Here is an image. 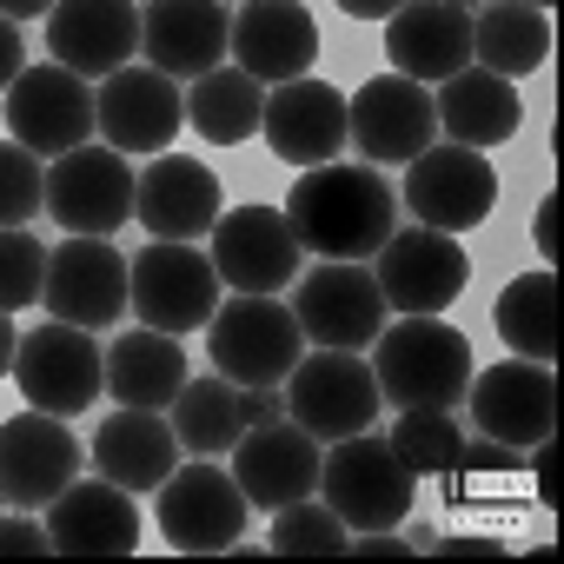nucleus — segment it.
Returning a JSON list of instances; mask_svg holds the SVG:
<instances>
[{
  "label": "nucleus",
  "mask_w": 564,
  "mask_h": 564,
  "mask_svg": "<svg viewBox=\"0 0 564 564\" xmlns=\"http://www.w3.org/2000/svg\"><path fill=\"white\" fill-rule=\"evenodd\" d=\"M379 405H386V399H379L372 359H359V352L313 346V352H300V366L286 372V419L306 425L319 445L352 438V432H372Z\"/></svg>",
  "instance_id": "6"
},
{
  "label": "nucleus",
  "mask_w": 564,
  "mask_h": 564,
  "mask_svg": "<svg viewBox=\"0 0 564 564\" xmlns=\"http://www.w3.org/2000/svg\"><path fill=\"white\" fill-rule=\"evenodd\" d=\"M133 166H127V153L120 147H74V153H61L54 166H47V213H54V226H67V232H87V239H113L127 219H133Z\"/></svg>",
  "instance_id": "12"
},
{
  "label": "nucleus",
  "mask_w": 564,
  "mask_h": 564,
  "mask_svg": "<svg viewBox=\"0 0 564 564\" xmlns=\"http://www.w3.org/2000/svg\"><path fill=\"white\" fill-rule=\"evenodd\" d=\"M465 405H471L478 438L531 452L557 425V379L538 359H498V366H478V379L465 386Z\"/></svg>",
  "instance_id": "15"
},
{
  "label": "nucleus",
  "mask_w": 564,
  "mask_h": 564,
  "mask_svg": "<svg viewBox=\"0 0 564 564\" xmlns=\"http://www.w3.org/2000/svg\"><path fill=\"white\" fill-rule=\"evenodd\" d=\"M405 206L419 226H438V232H471L491 219L498 206V166L478 153V147H458V140H432L419 160H405Z\"/></svg>",
  "instance_id": "11"
},
{
  "label": "nucleus",
  "mask_w": 564,
  "mask_h": 564,
  "mask_svg": "<svg viewBox=\"0 0 564 564\" xmlns=\"http://www.w3.org/2000/svg\"><path fill=\"white\" fill-rule=\"evenodd\" d=\"M14 386L28 392L34 412L80 419V412L107 392V352L94 346L87 326L47 319V326H34V333L14 346Z\"/></svg>",
  "instance_id": "7"
},
{
  "label": "nucleus",
  "mask_w": 564,
  "mask_h": 564,
  "mask_svg": "<svg viewBox=\"0 0 564 564\" xmlns=\"http://www.w3.org/2000/svg\"><path fill=\"white\" fill-rule=\"evenodd\" d=\"M405 8V0H339V14H352V21H392Z\"/></svg>",
  "instance_id": "45"
},
{
  "label": "nucleus",
  "mask_w": 564,
  "mask_h": 564,
  "mask_svg": "<svg viewBox=\"0 0 564 564\" xmlns=\"http://www.w3.org/2000/svg\"><path fill=\"white\" fill-rule=\"evenodd\" d=\"M524 8H551V0H524Z\"/></svg>",
  "instance_id": "48"
},
{
  "label": "nucleus",
  "mask_w": 564,
  "mask_h": 564,
  "mask_svg": "<svg viewBox=\"0 0 564 564\" xmlns=\"http://www.w3.org/2000/svg\"><path fill=\"white\" fill-rule=\"evenodd\" d=\"M41 306H47V319L87 326V333H107L113 319H127V259L113 252V239L74 232L67 246H54Z\"/></svg>",
  "instance_id": "16"
},
{
  "label": "nucleus",
  "mask_w": 564,
  "mask_h": 564,
  "mask_svg": "<svg viewBox=\"0 0 564 564\" xmlns=\"http://www.w3.org/2000/svg\"><path fill=\"white\" fill-rule=\"evenodd\" d=\"M28 67V47H21V28L8 21V14H0V94H8L14 87V74Z\"/></svg>",
  "instance_id": "42"
},
{
  "label": "nucleus",
  "mask_w": 564,
  "mask_h": 564,
  "mask_svg": "<svg viewBox=\"0 0 564 564\" xmlns=\"http://www.w3.org/2000/svg\"><path fill=\"white\" fill-rule=\"evenodd\" d=\"M226 54L259 87H286V80L313 74V61H319V21L300 8V0H246V8L232 14Z\"/></svg>",
  "instance_id": "19"
},
{
  "label": "nucleus",
  "mask_w": 564,
  "mask_h": 564,
  "mask_svg": "<svg viewBox=\"0 0 564 564\" xmlns=\"http://www.w3.org/2000/svg\"><path fill=\"white\" fill-rule=\"evenodd\" d=\"M94 465H100V478H113V485H127L140 498V491H160V478L180 465V438H173V425L160 412L113 405L107 425L94 432Z\"/></svg>",
  "instance_id": "29"
},
{
  "label": "nucleus",
  "mask_w": 564,
  "mask_h": 564,
  "mask_svg": "<svg viewBox=\"0 0 564 564\" xmlns=\"http://www.w3.org/2000/svg\"><path fill=\"white\" fill-rule=\"evenodd\" d=\"M186 386V352L173 333H153V326H133L107 346V392L113 405H147V412H166L173 392Z\"/></svg>",
  "instance_id": "30"
},
{
  "label": "nucleus",
  "mask_w": 564,
  "mask_h": 564,
  "mask_svg": "<svg viewBox=\"0 0 564 564\" xmlns=\"http://www.w3.org/2000/svg\"><path fill=\"white\" fill-rule=\"evenodd\" d=\"M239 419H246V425L286 419V392H279V386H239Z\"/></svg>",
  "instance_id": "40"
},
{
  "label": "nucleus",
  "mask_w": 564,
  "mask_h": 564,
  "mask_svg": "<svg viewBox=\"0 0 564 564\" xmlns=\"http://www.w3.org/2000/svg\"><path fill=\"white\" fill-rule=\"evenodd\" d=\"M432 551L438 557H505L498 538H432Z\"/></svg>",
  "instance_id": "44"
},
{
  "label": "nucleus",
  "mask_w": 564,
  "mask_h": 564,
  "mask_svg": "<svg viewBox=\"0 0 564 564\" xmlns=\"http://www.w3.org/2000/svg\"><path fill=\"white\" fill-rule=\"evenodd\" d=\"M259 120H265V87L252 74H239V67H213V74H199L186 87V127L199 140H213V147L252 140Z\"/></svg>",
  "instance_id": "32"
},
{
  "label": "nucleus",
  "mask_w": 564,
  "mask_h": 564,
  "mask_svg": "<svg viewBox=\"0 0 564 564\" xmlns=\"http://www.w3.org/2000/svg\"><path fill=\"white\" fill-rule=\"evenodd\" d=\"M259 133H265V147L286 160V166H326L346 147V94L333 80L300 74V80H286V87L265 94Z\"/></svg>",
  "instance_id": "25"
},
{
  "label": "nucleus",
  "mask_w": 564,
  "mask_h": 564,
  "mask_svg": "<svg viewBox=\"0 0 564 564\" xmlns=\"http://www.w3.org/2000/svg\"><path fill=\"white\" fill-rule=\"evenodd\" d=\"M452 8H478V0H452Z\"/></svg>",
  "instance_id": "49"
},
{
  "label": "nucleus",
  "mask_w": 564,
  "mask_h": 564,
  "mask_svg": "<svg viewBox=\"0 0 564 564\" xmlns=\"http://www.w3.org/2000/svg\"><path fill=\"white\" fill-rule=\"evenodd\" d=\"M213 272L219 286L232 293H279L300 279V239L286 226V213L279 206H239V213H219L213 219Z\"/></svg>",
  "instance_id": "17"
},
{
  "label": "nucleus",
  "mask_w": 564,
  "mask_h": 564,
  "mask_svg": "<svg viewBox=\"0 0 564 564\" xmlns=\"http://www.w3.org/2000/svg\"><path fill=\"white\" fill-rule=\"evenodd\" d=\"M246 491V505L259 511H279L293 498H313L319 491V438L306 425H286V419H265V425H246L232 438V465H226Z\"/></svg>",
  "instance_id": "20"
},
{
  "label": "nucleus",
  "mask_w": 564,
  "mask_h": 564,
  "mask_svg": "<svg viewBox=\"0 0 564 564\" xmlns=\"http://www.w3.org/2000/svg\"><path fill=\"white\" fill-rule=\"evenodd\" d=\"M14 346H21V333H14V313H0V372H14Z\"/></svg>",
  "instance_id": "47"
},
{
  "label": "nucleus",
  "mask_w": 564,
  "mask_h": 564,
  "mask_svg": "<svg viewBox=\"0 0 564 564\" xmlns=\"http://www.w3.org/2000/svg\"><path fill=\"white\" fill-rule=\"evenodd\" d=\"M67 478H80V438L54 412H14L0 419V498L21 511H47Z\"/></svg>",
  "instance_id": "18"
},
{
  "label": "nucleus",
  "mask_w": 564,
  "mask_h": 564,
  "mask_svg": "<svg viewBox=\"0 0 564 564\" xmlns=\"http://www.w3.org/2000/svg\"><path fill=\"white\" fill-rule=\"evenodd\" d=\"M432 113H438V133H445V140L478 147V153L505 147V140L518 133V120H524L518 87H511L505 74H485V67H458L452 80H438Z\"/></svg>",
  "instance_id": "28"
},
{
  "label": "nucleus",
  "mask_w": 564,
  "mask_h": 564,
  "mask_svg": "<svg viewBox=\"0 0 564 564\" xmlns=\"http://www.w3.org/2000/svg\"><path fill=\"white\" fill-rule=\"evenodd\" d=\"M94 127H100L94 120V87L74 67L47 61V67L14 74V87H8V140H21L41 160H61L74 147H87Z\"/></svg>",
  "instance_id": "13"
},
{
  "label": "nucleus",
  "mask_w": 564,
  "mask_h": 564,
  "mask_svg": "<svg viewBox=\"0 0 564 564\" xmlns=\"http://www.w3.org/2000/svg\"><path fill=\"white\" fill-rule=\"evenodd\" d=\"M47 551H54L47 524H34V518H0V557H47Z\"/></svg>",
  "instance_id": "39"
},
{
  "label": "nucleus",
  "mask_w": 564,
  "mask_h": 564,
  "mask_svg": "<svg viewBox=\"0 0 564 564\" xmlns=\"http://www.w3.org/2000/svg\"><path fill=\"white\" fill-rule=\"evenodd\" d=\"M471 346L458 326H445L438 313L425 319H399V326H379L372 339V379H379V399L399 405V412H452L471 386Z\"/></svg>",
  "instance_id": "2"
},
{
  "label": "nucleus",
  "mask_w": 564,
  "mask_h": 564,
  "mask_svg": "<svg viewBox=\"0 0 564 564\" xmlns=\"http://www.w3.org/2000/svg\"><path fill=\"white\" fill-rule=\"evenodd\" d=\"M0 14H8V21L21 28V21H41V14H54V0H0Z\"/></svg>",
  "instance_id": "46"
},
{
  "label": "nucleus",
  "mask_w": 564,
  "mask_h": 564,
  "mask_svg": "<svg viewBox=\"0 0 564 564\" xmlns=\"http://www.w3.org/2000/svg\"><path fill=\"white\" fill-rule=\"evenodd\" d=\"M226 34H232L226 0H147L140 8V54L166 80H199L226 67Z\"/></svg>",
  "instance_id": "24"
},
{
  "label": "nucleus",
  "mask_w": 564,
  "mask_h": 564,
  "mask_svg": "<svg viewBox=\"0 0 564 564\" xmlns=\"http://www.w3.org/2000/svg\"><path fill=\"white\" fill-rule=\"evenodd\" d=\"M319 498L346 518V531H392L405 524L419 478L392 458L386 438L352 432V438H333V452L319 458Z\"/></svg>",
  "instance_id": "5"
},
{
  "label": "nucleus",
  "mask_w": 564,
  "mask_h": 564,
  "mask_svg": "<svg viewBox=\"0 0 564 564\" xmlns=\"http://www.w3.org/2000/svg\"><path fill=\"white\" fill-rule=\"evenodd\" d=\"M47 54L80 80H107L140 54V0H54Z\"/></svg>",
  "instance_id": "22"
},
{
  "label": "nucleus",
  "mask_w": 564,
  "mask_h": 564,
  "mask_svg": "<svg viewBox=\"0 0 564 564\" xmlns=\"http://www.w3.org/2000/svg\"><path fill=\"white\" fill-rule=\"evenodd\" d=\"M94 120H100L107 147H120V153H166L173 133L186 127V94H180V80H166L160 67H133V61H127L120 74L100 80Z\"/></svg>",
  "instance_id": "21"
},
{
  "label": "nucleus",
  "mask_w": 564,
  "mask_h": 564,
  "mask_svg": "<svg viewBox=\"0 0 564 564\" xmlns=\"http://www.w3.org/2000/svg\"><path fill=\"white\" fill-rule=\"evenodd\" d=\"M293 319L313 346H339V352H366L379 339V326L392 319L386 313V293L366 259H326L313 272H300L293 286Z\"/></svg>",
  "instance_id": "9"
},
{
  "label": "nucleus",
  "mask_w": 564,
  "mask_h": 564,
  "mask_svg": "<svg viewBox=\"0 0 564 564\" xmlns=\"http://www.w3.org/2000/svg\"><path fill=\"white\" fill-rule=\"evenodd\" d=\"M219 173L206 160H147V173L133 180V219L153 239H206L219 219Z\"/></svg>",
  "instance_id": "27"
},
{
  "label": "nucleus",
  "mask_w": 564,
  "mask_h": 564,
  "mask_svg": "<svg viewBox=\"0 0 564 564\" xmlns=\"http://www.w3.org/2000/svg\"><path fill=\"white\" fill-rule=\"evenodd\" d=\"M47 538L61 557H127L140 551V505L113 478H67L47 505Z\"/></svg>",
  "instance_id": "23"
},
{
  "label": "nucleus",
  "mask_w": 564,
  "mask_h": 564,
  "mask_svg": "<svg viewBox=\"0 0 564 564\" xmlns=\"http://www.w3.org/2000/svg\"><path fill=\"white\" fill-rule=\"evenodd\" d=\"M47 213V166L21 140H0V226H28Z\"/></svg>",
  "instance_id": "38"
},
{
  "label": "nucleus",
  "mask_w": 564,
  "mask_h": 564,
  "mask_svg": "<svg viewBox=\"0 0 564 564\" xmlns=\"http://www.w3.org/2000/svg\"><path fill=\"white\" fill-rule=\"evenodd\" d=\"M386 61L392 74L438 87L458 67H471V8H452V0H405V8L386 21Z\"/></svg>",
  "instance_id": "26"
},
{
  "label": "nucleus",
  "mask_w": 564,
  "mask_h": 564,
  "mask_svg": "<svg viewBox=\"0 0 564 564\" xmlns=\"http://www.w3.org/2000/svg\"><path fill=\"white\" fill-rule=\"evenodd\" d=\"M551 61V21L544 8H524V0H491L485 14H471V67L524 80Z\"/></svg>",
  "instance_id": "31"
},
{
  "label": "nucleus",
  "mask_w": 564,
  "mask_h": 564,
  "mask_svg": "<svg viewBox=\"0 0 564 564\" xmlns=\"http://www.w3.org/2000/svg\"><path fill=\"white\" fill-rule=\"evenodd\" d=\"M127 306L153 333H199L219 306V272L193 239H147L127 259Z\"/></svg>",
  "instance_id": "4"
},
{
  "label": "nucleus",
  "mask_w": 564,
  "mask_h": 564,
  "mask_svg": "<svg viewBox=\"0 0 564 564\" xmlns=\"http://www.w3.org/2000/svg\"><path fill=\"white\" fill-rule=\"evenodd\" d=\"M173 419V438H180V452H193V458H219V452H232V438L246 432V419H239V386L232 379H186L180 392H173V405H166Z\"/></svg>",
  "instance_id": "34"
},
{
  "label": "nucleus",
  "mask_w": 564,
  "mask_h": 564,
  "mask_svg": "<svg viewBox=\"0 0 564 564\" xmlns=\"http://www.w3.org/2000/svg\"><path fill=\"white\" fill-rule=\"evenodd\" d=\"M279 213L313 259H372L399 226V193L372 160H326L293 180Z\"/></svg>",
  "instance_id": "1"
},
{
  "label": "nucleus",
  "mask_w": 564,
  "mask_h": 564,
  "mask_svg": "<svg viewBox=\"0 0 564 564\" xmlns=\"http://www.w3.org/2000/svg\"><path fill=\"white\" fill-rule=\"evenodd\" d=\"M372 259H379L372 279L386 293V313H399V319L445 313L465 293V272H471L458 232H438V226H392V239Z\"/></svg>",
  "instance_id": "8"
},
{
  "label": "nucleus",
  "mask_w": 564,
  "mask_h": 564,
  "mask_svg": "<svg viewBox=\"0 0 564 564\" xmlns=\"http://www.w3.org/2000/svg\"><path fill=\"white\" fill-rule=\"evenodd\" d=\"M246 491L232 471H219L213 458H193V465H173L160 478V538L186 557H213V551H232L239 531H246Z\"/></svg>",
  "instance_id": "10"
},
{
  "label": "nucleus",
  "mask_w": 564,
  "mask_h": 564,
  "mask_svg": "<svg viewBox=\"0 0 564 564\" xmlns=\"http://www.w3.org/2000/svg\"><path fill=\"white\" fill-rule=\"evenodd\" d=\"M531 239H538V259H551V252H557V193H544V199H538Z\"/></svg>",
  "instance_id": "43"
},
{
  "label": "nucleus",
  "mask_w": 564,
  "mask_h": 564,
  "mask_svg": "<svg viewBox=\"0 0 564 564\" xmlns=\"http://www.w3.org/2000/svg\"><path fill=\"white\" fill-rule=\"evenodd\" d=\"M346 551H352V557H412L419 544H405V538H392V531H352Z\"/></svg>",
  "instance_id": "41"
},
{
  "label": "nucleus",
  "mask_w": 564,
  "mask_h": 564,
  "mask_svg": "<svg viewBox=\"0 0 564 564\" xmlns=\"http://www.w3.org/2000/svg\"><path fill=\"white\" fill-rule=\"evenodd\" d=\"M491 319H498V339L511 346V359L551 366V352H557V272H551V265L518 272L511 286L498 293Z\"/></svg>",
  "instance_id": "33"
},
{
  "label": "nucleus",
  "mask_w": 564,
  "mask_h": 564,
  "mask_svg": "<svg viewBox=\"0 0 564 564\" xmlns=\"http://www.w3.org/2000/svg\"><path fill=\"white\" fill-rule=\"evenodd\" d=\"M346 140L359 147V160L372 166H405L438 140V113H432V87L405 80V74H379L346 100Z\"/></svg>",
  "instance_id": "14"
},
{
  "label": "nucleus",
  "mask_w": 564,
  "mask_h": 564,
  "mask_svg": "<svg viewBox=\"0 0 564 564\" xmlns=\"http://www.w3.org/2000/svg\"><path fill=\"white\" fill-rule=\"evenodd\" d=\"M346 544H352V531H346V518L319 491L279 505L272 511V531H265V551H279V557H339Z\"/></svg>",
  "instance_id": "36"
},
{
  "label": "nucleus",
  "mask_w": 564,
  "mask_h": 564,
  "mask_svg": "<svg viewBox=\"0 0 564 564\" xmlns=\"http://www.w3.org/2000/svg\"><path fill=\"white\" fill-rule=\"evenodd\" d=\"M47 286V246L28 226H0V313H28Z\"/></svg>",
  "instance_id": "37"
},
{
  "label": "nucleus",
  "mask_w": 564,
  "mask_h": 564,
  "mask_svg": "<svg viewBox=\"0 0 564 564\" xmlns=\"http://www.w3.org/2000/svg\"><path fill=\"white\" fill-rule=\"evenodd\" d=\"M206 346H213V372L232 386H286V372L306 352V333L293 306H279L272 293H232L213 306Z\"/></svg>",
  "instance_id": "3"
},
{
  "label": "nucleus",
  "mask_w": 564,
  "mask_h": 564,
  "mask_svg": "<svg viewBox=\"0 0 564 564\" xmlns=\"http://www.w3.org/2000/svg\"><path fill=\"white\" fill-rule=\"evenodd\" d=\"M386 445H392V458L412 471V478H452L458 471V458H465V425L452 419V412H399V425L386 432Z\"/></svg>",
  "instance_id": "35"
}]
</instances>
